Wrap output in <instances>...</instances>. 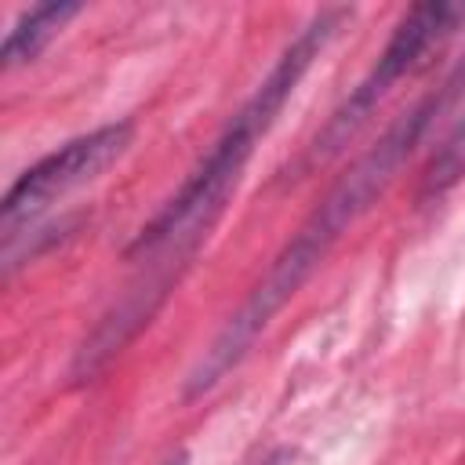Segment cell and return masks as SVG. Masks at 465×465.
<instances>
[{
    "mask_svg": "<svg viewBox=\"0 0 465 465\" xmlns=\"http://www.w3.org/2000/svg\"><path fill=\"white\" fill-rule=\"evenodd\" d=\"M349 18H352V7H323L291 40V47L280 54V62L258 84V91L243 102V109L222 131V138L211 145V153L203 156V163L163 203V211L138 232V240L131 243L127 254L145 262V276L124 294V302L116 305V312H109L98 323L91 345H84V352H80V374H94L113 352H120V345L142 323H149L153 309L163 302L167 287L178 280V269L207 240V229L214 225V218L222 214L229 193L236 189V182L243 174V163L254 153V142L272 127V120L280 116L283 102L294 94V87L305 76V69L312 65V58L334 40V33Z\"/></svg>",
    "mask_w": 465,
    "mask_h": 465,
    "instance_id": "cell-1",
    "label": "cell"
},
{
    "mask_svg": "<svg viewBox=\"0 0 465 465\" xmlns=\"http://www.w3.org/2000/svg\"><path fill=\"white\" fill-rule=\"evenodd\" d=\"M465 80V65L454 73V80L443 84L440 94H432L429 102L414 105L396 127H389V134L356 160V167L327 193V200L302 222V229L291 236V243L280 251V258L269 265V272L262 276V283L247 294V302L240 305L236 316H229V323L218 331V338L211 341V349L203 352V360L196 363V371L189 374V396L207 392L243 352L247 345L265 331V323L272 320V312L305 283V276L320 265V258L331 251V243L371 207V200L389 185V178L396 174L400 160L414 149L418 134L425 131L429 116L443 105V98Z\"/></svg>",
    "mask_w": 465,
    "mask_h": 465,
    "instance_id": "cell-2",
    "label": "cell"
},
{
    "mask_svg": "<svg viewBox=\"0 0 465 465\" xmlns=\"http://www.w3.org/2000/svg\"><path fill=\"white\" fill-rule=\"evenodd\" d=\"M134 127L127 120L98 127L84 138L65 142L62 149H54L51 156H44L40 163H33L29 171H22V178L7 189L4 207H0V236H4V251H11L18 243V236L62 196L91 185L94 178H102V171H109L131 145Z\"/></svg>",
    "mask_w": 465,
    "mask_h": 465,
    "instance_id": "cell-3",
    "label": "cell"
},
{
    "mask_svg": "<svg viewBox=\"0 0 465 465\" xmlns=\"http://www.w3.org/2000/svg\"><path fill=\"white\" fill-rule=\"evenodd\" d=\"M461 18H465V7H458V4H418V7H411V11L403 15V22L396 25L392 40L385 44L378 65L367 73V80L345 98V105H341V109L327 120V127L316 134L309 156H312V160H323V156H331L338 145H345L349 134H352V131L367 120V113L381 102V94H385L411 65H418L429 47H436L447 33H454V25H458Z\"/></svg>",
    "mask_w": 465,
    "mask_h": 465,
    "instance_id": "cell-4",
    "label": "cell"
},
{
    "mask_svg": "<svg viewBox=\"0 0 465 465\" xmlns=\"http://www.w3.org/2000/svg\"><path fill=\"white\" fill-rule=\"evenodd\" d=\"M80 11V4H36V7H29L15 25H11V33H7V40H4V69H15V65H22V62H33L58 33H62V25L73 18Z\"/></svg>",
    "mask_w": 465,
    "mask_h": 465,
    "instance_id": "cell-5",
    "label": "cell"
},
{
    "mask_svg": "<svg viewBox=\"0 0 465 465\" xmlns=\"http://www.w3.org/2000/svg\"><path fill=\"white\" fill-rule=\"evenodd\" d=\"M465 174V113L461 120L450 127V134L443 138L440 153L432 156L429 171H425V193H443L447 185H454Z\"/></svg>",
    "mask_w": 465,
    "mask_h": 465,
    "instance_id": "cell-6",
    "label": "cell"
},
{
    "mask_svg": "<svg viewBox=\"0 0 465 465\" xmlns=\"http://www.w3.org/2000/svg\"><path fill=\"white\" fill-rule=\"evenodd\" d=\"M171 465H178V461H171Z\"/></svg>",
    "mask_w": 465,
    "mask_h": 465,
    "instance_id": "cell-7",
    "label": "cell"
}]
</instances>
